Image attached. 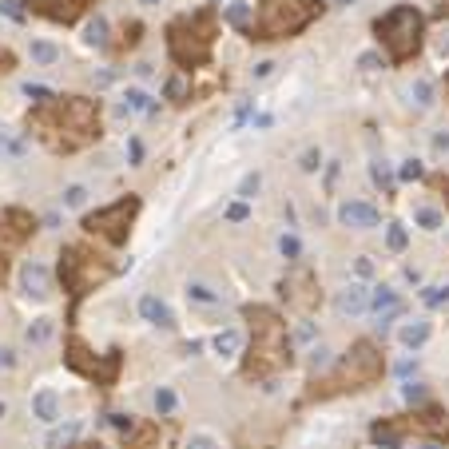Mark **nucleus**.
<instances>
[{
  "label": "nucleus",
  "mask_w": 449,
  "mask_h": 449,
  "mask_svg": "<svg viewBox=\"0 0 449 449\" xmlns=\"http://www.w3.org/2000/svg\"><path fill=\"white\" fill-rule=\"evenodd\" d=\"M24 128L32 131L52 155H76V151H88L92 144H99L104 112H99V99H92V96L56 92L44 104H32Z\"/></svg>",
  "instance_id": "f257e3e1"
},
{
  "label": "nucleus",
  "mask_w": 449,
  "mask_h": 449,
  "mask_svg": "<svg viewBox=\"0 0 449 449\" xmlns=\"http://www.w3.org/2000/svg\"><path fill=\"white\" fill-rule=\"evenodd\" d=\"M242 322H247V334H251V346L242 354L239 374L247 382H271L274 374L294 366V354H290V330L283 314L267 303H247L239 310Z\"/></svg>",
  "instance_id": "f03ea898"
},
{
  "label": "nucleus",
  "mask_w": 449,
  "mask_h": 449,
  "mask_svg": "<svg viewBox=\"0 0 449 449\" xmlns=\"http://www.w3.org/2000/svg\"><path fill=\"white\" fill-rule=\"evenodd\" d=\"M382 378H385L382 346L374 338H354L350 350L342 354L322 378H310L303 401H330V398H342V394H358V390L378 385Z\"/></svg>",
  "instance_id": "7ed1b4c3"
},
{
  "label": "nucleus",
  "mask_w": 449,
  "mask_h": 449,
  "mask_svg": "<svg viewBox=\"0 0 449 449\" xmlns=\"http://www.w3.org/2000/svg\"><path fill=\"white\" fill-rule=\"evenodd\" d=\"M219 28H223V17L219 8H195V12H183L167 24V56L179 72H195V68H207L215 60V40H219Z\"/></svg>",
  "instance_id": "20e7f679"
},
{
  "label": "nucleus",
  "mask_w": 449,
  "mask_h": 449,
  "mask_svg": "<svg viewBox=\"0 0 449 449\" xmlns=\"http://www.w3.org/2000/svg\"><path fill=\"white\" fill-rule=\"evenodd\" d=\"M120 271H124V262H120V267H115V262H108L96 247H88V242H64L60 262H56V278H60L68 303H72L68 322H76V306H80L92 290H99L104 283H112Z\"/></svg>",
  "instance_id": "39448f33"
},
{
  "label": "nucleus",
  "mask_w": 449,
  "mask_h": 449,
  "mask_svg": "<svg viewBox=\"0 0 449 449\" xmlns=\"http://www.w3.org/2000/svg\"><path fill=\"white\" fill-rule=\"evenodd\" d=\"M322 12H326L322 0H258L255 20L242 28V36H247L251 44L294 40V36H303Z\"/></svg>",
  "instance_id": "423d86ee"
},
{
  "label": "nucleus",
  "mask_w": 449,
  "mask_h": 449,
  "mask_svg": "<svg viewBox=\"0 0 449 449\" xmlns=\"http://www.w3.org/2000/svg\"><path fill=\"white\" fill-rule=\"evenodd\" d=\"M374 40L382 48L385 64H410L417 52L426 48V17L417 12L414 4H394L385 8L382 17L374 20Z\"/></svg>",
  "instance_id": "0eeeda50"
},
{
  "label": "nucleus",
  "mask_w": 449,
  "mask_h": 449,
  "mask_svg": "<svg viewBox=\"0 0 449 449\" xmlns=\"http://www.w3.org/2000/svg\"><path fill=\"white\" fill-rule=\"evenodd\" d=\"M140 211H144V199H140V195H124V199H115V203H108V207L84 211L80 231L88 235V239L108 242V247H128Z\"/></svg>",
  "instance_id": "6e6552de"
},
{
  "label": "nucleus",
  "mask_w": 449,
  "mask_h": 449,
  "mask_svg": "<svg viewBox=\"0 0 449 449\" xmlns=\"http://www.w3.org/2000/svg\"><path fill=\"white\" fill-rule=\"evenodd\" d=\"M64 366L72 370V374L88 378V382L112 390V385L120 382V370H124V350L112 346L108 354H96L80 334H76V330H72V334L64 338Z\"/></svg>",
  "instance_id": "1a4fd4ad"
},
{
  "label": "nucleus",
  "mask_w": 449,
  "mask_h": 449,
  "mask_svg": "<svg viewBox=\"0 0 449 449\" xmlns=\"http://www.w3.org/2000/svg\"><path fill=\"white\" fill-rule=\"evenodd\" d=\"M278 290H283V298H287V306H294L298 314H314L322 306V287H318V274L310 271V267H303V262H294L287 271V278L278 283Z\"/></svg>",
  "instance_id": "9d476101"
},
{
  "label": "nucleus",
  "mask_w": 449,
  "mask_h": 449,
  "mask_svg": "<svg viewBox=\"0 0 449 449\" xmlns=\"http://www.w3.org/2000/svg\"><path fill=\"white\" fill-rule=\"evenodd\" d=\"M28 17H44L52 24H76L92 8V0H20Z\"/></svg>",
  "instance_id": "9b49d317"
},
{
  "label": "nucleus",
  "mask_w": 449,
  "mask_h": 449,
  "mask_svg": "<svg viewBox=\"0 0 449 449\" xmlns=\"http://www.w3.org/2000/svg\"><path fill=\"white\" fill-rule=\"evenodd\" d=\"M405 430L426 433L430 441H441V437H449V417L441 414L437 405H426V410H417V414H405Z\"/></svg>",
  "instance_id": "f8f14e48"
},
{
  "label": "nucleus",
  "mask_w": 449,
  "mask_h": 449,
  "mask_svg": "<svg viewBox=\"0 0 449 449\" xmlns=\"http://www.w3.org/2000/svg\"><path fill=\"white\" fill-rule=\"evenodd\" d=\"M338 223L354 227V231H374V227L382 223V211L374 207V203H366V199H346L338 207Z\"/></svg>",
  "instance_id": "ddd939ff"
},
{
  "label": "nucleus",
  "mask_w": 449,
  "mask_h": 449,
  "mask_svg": "<svg viewBox=\"0 0 449 449\" xmlns=\"http://www.w3.org/2000/svg\"><path fill=\"white\" fill-rule=\"evenodd\" d=\"M20 290H24L28 298H36V303H44L52 294V271L40 258H28V262L20 267Z\"/></svg>",
  "instance_id": "4468645a"
},
{
  "label": "nucleus",
  "mask_w": 449,
  "mask_h": 449,
  "mask_svg": "<svg viewBox=\"0 0 449 449\" xmlns=\"http://www.w3.org/2000/svg\"><path fill=\"white\" fill-rule=\"evenodd\" d=\"M405 417H378L370 426V437L378 441L382 449H405Z\"/></svg>",
  "instance_id": "2eb2a0df"
},
{
  "label": "nucleus",
  "mask_w": 449,
  "mask_h": 449,
  "mask_svg": "<svg viewBox=\"0 0 449 449\" xmlns=\"http://www.w3.org/2000/svg\"><path fill=\"white\" fill-rule=\"evenodd\" d=\"M167 446V433L160 430V421H144V426H131V433H124V449H163Z\"/></svg>",
  "instance_id": "dca6fc26"
},
{
  "label": "nucleus",
  "mask_w": 449,
  "mask_h": 449,
  "mask_svg": "<svg viewBox=\"0 0 449 449\" xmlns=\"http://www.w3.org/2000/svg\"><path fill=\"white\" fill-rule=\"evenodd\" d=\"M370 303V290L362 287V283H350V287H342L334 294V310L338 314H346V318H354V314H362Z\"/></svg>",
  "instance_id": "f3484780"
},
{
  "label": "nucleus",
  "mask_w": 449,
  "mask_h": 449,
  "mask_svg": "<svg viewBox=\"0 0 449 449\" xmlns=\"http://www.w3.org/2000/svg\"><path fill=\"white\" fill-rule=\"evenodd\" d=\"M433 334V322L430 318H410V322H401V330H398V342L401 346H410V350H417V346H426Z\"/></svg>",
  "instance_id": "a211bd4d"
},
{
  "label": "nucleus",
  "mask_w": 449,
  "mask_h": 449,
  "mask_svg": "<svg viewBox=\"0 0 449 449\" xmlns=\"http://www.w3.org/2000/svg\"><path fill=\"white\" fill-rule=\"evenodd\" d=\"M32 417H40L44 426L60 421V394H56V390H36L32 394Z\"/></svg>",
  "instance_id": "6ab92c4d"
},
{
  "label": "nucleus",
  "mask_w": 449,
  "mask_h": 449,
  "mask_svg": "<svg viewBox=\"0 0 449 449\" xmlns=\"http://www.w3.org/2000/svg\"><path fill=\"white\" fill-rule=\"evenodd\" d=\"M17 247H24V242L8 231V223L0 219V287L8 283V274H12V255H17Z\"/></svg>",
  "instance_id": "aec40b11"
},
{
  "label": "nucleus",
  "mask_w": 449,
  "mask_h": 449,
  "mask_svg": "<svg viewBox=\"0 0 449 449\" xmlns=\"http://www.w3.org/2000/svg\"><path fill=\"white\" fill-rule=\"evenodd\" d=\"M163 96L171 99L175 108L191 104V72H171V76H167V84H163Z\"/></svg>",
  "instance_id": "412c9836"
},
{
  "label": "nucleus",
  "mask_w": 449,
  "mask_h": 449,
  "mask_svg": "<svg viewBox=\"0 0 449 449\" xmlns=\"http://www.w3.org/2000/svg\"><path fill=\"white\" fill-rule=\"evenodd\" d=\"M140 318L151 322V326H171V310H167L160 294H144L140 298Z\"/></svg>",
  "instance_id": "4be33fe9"
},
{
  "label": "nucleus",
  "mask_w": 449,
  "mask_h": 449,
  "mask_svg": "<svg viewBox=\"0 0 449 449\" xmlns=\"http://www.w3.org/2000/svg\"><path fill=\"white\" fill-rule=\"evenodd\" d=\"M219 17H223V24H231V28H247L251 20H255V4H247V0H231V4H223L219 8Z\"/></svg>",
  "instance_id": "5701e85b"
},
{
  "label": "nucleus",
  "mask_w": 449,
  "mask_h": 449,
  "mask_svg": "<svg viewBox=\"0 0 449 449\" xmlns=\"http://www.w3.org/2000/svg\"><path fill=\"white\" fill-rule=\"evenodd\" d=\"M120 112L124 115H131V112H155V99L147 96L144 88H128V92H124V108H120Z\"/></svg>",
  "instance_id": "b1692460"
},
{
  "label": "nucleus",
  "mask_w": 449,
  "mask_h": 449,
  "mask_svg": "<svg viewBox=\"0 0 449 449\" xmlns=\"http://www.w3.org/2000/svg\"><path fill=\"white\" fill-rule=\"evenodd\" d=\"M211 346H215V354L231 358V354H239V350H242V334L235 330V326H227V330H219V334L211 338Z\"/></svg>",
  "instance_id": "393cba45"
},
{
  "label": "nucleus",
  "mask_w": 449,
  "mask_h": 449,
  "mask_svg": "<svg viewBox=\"0 0 449 449\" xmlns=\"http://www.w3.org/2000/svg\"><path fill=\"white\" fill-rule=\"evenodd\" d=\"M140 36H144V24H140V20H128V24L120 28V40H112L108 48L112 52H131L135 44H140Z\"/></svg>",
  "instance_id": "a878e982"
},
{
  "label": "nucleus",
  "mask_w": 449,
  "mask_h": 449,
  "mask_svg": "<svg viewBox=\"0 0 449 449\" xmlns=\"http://www.w3.org/2000/svg\"><path fill=\"white\" fill-rule=\"evenodd\" d=\"M394 306H401V298H398L390 287H374V290H370L366 310H374V314H385V310H394Z\"/></svg>",
  "instance_id": "bb28decb"
},
{
  "label": "nucleus",
  "mask_w": 449,
  "mask_h": 449,
  "mask_svg": "<svg viewBox=\"0 0 449 449\" xmlns=\"http://www.w3.org/2000/svg\"><path fill=\"white\" fill-rule=\"evenodd\" d=\"M151 405H155V414H160V417H171V414L179 410L175 390H171V385H160V390L151 394Z\"/></svg>",
  "instance_id": "cd10ccee"
},
{
  "label": "nucleus",
  "mask_w": 449,
  "mask_h": 449,
  "mask_svg": "<svg viewBox=\"0 0 449 449\" xmlns=\"http://www.w3.org/2000/svg\"><path fill=\"white\" fill-rule=\"evenodd\" d=\"M405 247H410V231H405V223H385V251L401 255Z\"/></svg>",
  "instance_id": "c85d7f7f"
},
{
  "label": "nucleus",
  "mask_w": 449,
  "mask_h": 449,
  "mask_svg": "<svg viewBox=\"0 0 449 449\" xmlns=\"http://www.w3.org/2000/svg\"><path fill=\"white\" fill-rule=\"evenodd\" d=\"M52 334H56V322H52V318H32V326L24 330V338H28L32 346H44Z\"/></svg>",
  "instance_id": "c756f323"
},
{
  "label": "nucleus",
  "mask_w": 449,
  "mask_h": 449,
  "mask_svg": "<svg viewBox=\"0 0 449 449\" xmlns=\"http://www.w3.org/2000/svg\"><path fill=\"white\" fill-rule=\"evenodd\" d=\"M414 223L421 227V231H441L446 219H441V211L437 207H414Z\"/></svg>",
  "instance_id": "7c9ffc66"
},
{
  "label": "nucleus",
  "mask_w": 449,
  "mask_h": 449,
  "mask_svg": "<svg viewBox=\"0 0 449 449\" xmlns=\"http://www.w3.org/2000/svg\"><path fill=\"white\" fill-rule=\"evenodd\" d=\"M28 56H32L36 64H56V60H60V48L48 44V40H32V44H28Z\"/></svg>",
  "instance_id": "2f4dec72"
},
{
  "label": "nucleus",
  "mask_w": 449,
  "mask_h": 449,
  "mask_svg": "<svg viewBox=\"0 0 449 449\" xmlns=\"http://www.w3.org/2000/svg\"><path fill=\"white\" fill-rule=\"evenodd\" d=\"M370 179H374V187H382V195H394V171L382 160L370 163Z\"/></svg>",
  "instance_id": "473e14b6"
},
{
  "label": "nucleus",
  "mask_w": 449,
  "mask_h": 449,
  "mask_svg": "<svg viewBox=\"0 0 449 449\" xmlns=\"http://www.w3.org/2000/svg\"><path fill=\"white\" fill-rule=\"evenodd\" d=\"M187 298L199 303V306H219V303H223V294H215L207 283H191V287H187Z\"/></svg>",
  "instance_id": "72a5a7b5"
},
{
  "label": "nucleus",
  "mask_w": 449,
  "mask_h": 449,
  "mask_svg": "<svg viewBox=\"0 0 449 449\" xmlns=\"http://www.w3.org/2000/svg\"><path fill=\"white\" fill-rule=\"evenodd\" d=\"M92 48H108V20L104 17H96L92 24H88V36H84Z\"/></svg>",
  "instance_id": "f704fd0d"
},
{
  "label": "nucleus",
  "mask_w": 449,
  "mask_h": 449,
  "mask_svg": "<svg viewBox=\"0 0 449 449\" xmlns=\"http://www.w3.org/2000/svg\"><path fill=\"white\" fill-rule=\"evenodd\" d=\"M410 99L417 108H433V84L430 80H414L410 84Z\"/></svg>",
  "instance_id": "c9c22d12"
},
{
  "label": "nucleus",
  "mask_w": 449,
  "mask_h": 449,
  "mask_svg": "<svg viewBox=\"0 0 449 449\" xmlns=\"http://www.w3.org/2000/svg\"><path fill=\"white\" fill-rule=\"evenodd\" d=\"M258 191H262V175H258V171H247L242 183H239V199H242V203H251Z\"/></svg>",
  "instance_id": "e433bc0d"
},
{
  "label": "nucleus",
  "mask_w": 449,
  "mask_h": 449,
  "mask_svg": "<svg viewBox=\"0 0 449 449\" xmlns=\"http://www.w3.org/2000/svg\"><path fill=\"white\" fill-rule=\"evenodd\" d=\"M278 251H283L287 262H298V258H303V242H298V235H283V239H278Z\"/></svg>",
  "instance_id": "4c0bfd02"
},
{
  "label": "nucleus",
  "mask_w": 449,
  "mask_h": 449,
  "mask_svg": "<svg viewBox=\"0 0 449 449\" xmlns=\"http://www.w3.org/2000/svg\"><path fill=\"white\" fill-rule=\"evenodd\" d=\"M421 303L430 306V310L446 306V303H449V287H426V290H421Z\"/></svg>",
  "instance_id": "58836bf2"
},
{
  "label": "nucleus",
  "mask_w": 449,
  "mask_h": 449,
  "mask_svg": "<svg viewBox=\"0 0 449 449\" xmlns=\"http://www.w3.org/2000/svg\"><path fill=\"white\" fill-rule=\"evenodd\" d=\"M298 167H303L306 175H314V171H322V151H318V147H306L303 155H298Z\"/></svg>",
  "instance_id": "ea45409f"
},
{
  "label": "nucleus",
  "mask_w": 449,
  "mask_h": 449,
  "mask_svg": "<svg viewBox=\"0 0 449 449\" xmlns=\"http://www.w3.org/2000/svg\"><path fill=\"white\" fill-rule=\"evenodd\" d=\"M398 179L401 183H417V179H426V167H421L417 160H405L401 163V171H398Z\"/></svg>",
  "instance_id": "a19ab883"
},
{
  "label": "nucleus",
  "mask_w": 449,
  "mask_h": 449,
  "mask_svg": "<svg viewBox=\"0 0 449 449\" xmlns=\"http://www.w3.org/2000/svg\"><path fill=\"white\" fill-rule=\"evenodd\" d=\"M84 203H88V187L84 183H72L64 191V207H84Z\"/></svg>",
  "instance_id": "79ce46f5"
},
{
  "label": "nucleus",
  "mask_w": 449,
  "mask_h": 449,
  "mask_svg": "<svg viewBox=\"0 0 449 449\" xmlns=\"http://www.w3.org/2000/svg\"><path fill=\"white\" fill-rule=\"evenodd\" d=\"M0 12H4L8 20H17V24H24V20H28V12L20 8V0H0Z\"/></svg>",
  "instance_id": "37998d69"
},
{
  "label": "nucleus",
  "mask_w": 449,
  "mask_h": 449,
  "mask_svg": "<svg viewBox=\"0 0 449 449\" xmlns=\"http://www.w3.org/2000/svg\"><path fill=\"white\" fill-rule=\"evenodd\" d=\"M401 398L410 401V405L426 401V385H421V382H405V385H401Z\"/></svg>",
  "instance_id": "c03bdc74"
},
{
  "label": "nucleus",
  "mask_w": 449,
  "mask_h": 449,
  "mask_svg": "<svg viewBox=\"0 0 449 449\" xmlns=\"http://www.w3.org/2000/svg\"><path fill=\"white\" fill-rule=\"evenodd\" d=\"M183 449H219V441H215L211 433H191V437H187V446H183Z\"/></svg>",
  "instance_id": "a18cd8bd"
},
{
  "label": "nucleus",
  "mask_w": 449,
  "mask_h": 449,
  "mask_svg": "<svg viewBox=\"0 0 449 449\" xmlns=\"http://www.w3.org/2000/svg\"><path fill=\"white\" fill-rule=\"evenodd\" d=\"M128 163H131V167L144 163V140H140V135H131V140H128Z\"/></svg>",
  "instance_id": "49530a36"
},
{
  "label": "nucleus",
  "mask_w": 449,
  "mask_h": 449,
  "mask_svg": "<svg viewBox=\"0 0 449 449\" xmlns=\"http://www.w3.org/2000/svg\"><path fill=\"white\" fill-rule=\"evenodd\" d=\"M358 68H366V72H378V68H385V56H378V52H366V56H358Z\"/></svg>",
  "instance_id": "de8ad7c7"
},
{
  "label": "nucleus",
  "mask_w": 449,
  "mask_h": 449,
  "mask_svg": "<svg viewBox=\"0 0 449 449\" xmlns=\"http://www.w3.org/2000/svg\"><path fill=\"white\" fill-rule=\"evenodd\" d=\"M310 366L326 370V366H330V350H326V346H314V350H310Z\"/></svg>",
  "instance_id": "09e8293b"
},
{
  "label": "nucleus",
  "mask_w": 449,
  "mask_h": 449,
  "mask_svg": "<svg viewBox=\"0 0 449 449\" xmlns=\"http://www.w3.org/2000/svg\"><path fill=\"white\" fill-rule=\"evenodd\" d=\"M247 215H251V207H247V203H231V207H227V219H231V223H242V219H247Z\"/></svg>",
  "instance_id": "8fccbe9b"
},
{
  "label": "nucleus",
  "mask_w": 449,
  "mask_h": 449,
  "mask_svg": "<svg viewBox=\"0 0 449 449\" xmlns=\"http://www.w3.org/2000/svg\"><path fill=\"white\" fill-rule=\"evenodd\" d=\"M354 274H358V278H370V274H374V262H370V255H358V258H354Z\"/></svg>",
  "instance_id": "3c124183"
},
{
  "label": "nucleus",
  "mask_w": 449,
  "mask_h": 449,
  "mask_svg": "<svg viewBox=\"0 0 449 449\" xmlns=\"http://www.w3.org/2000/svg\"><path fill=\"white\" fill-rule=\"evenodd\" d=\"M112 426L120 433H131V426H135V421H131V414H112Z\"/></svg>",
  "instance_id": "603ef678"
},
{
  "label": "nucleus",
  "mask_w": 449,
  "mask_h": 449,
  "mask_svg": "<svg viewBox=\"0 0 449 449\" xmlns=\"http://www.w3.org/2000/svg\"><path fill=\"white\" fill-rule=\"evenodd\" d=\"M12 68H17V56H12L8 48H0V76H4V72H12Z\"/></svg>",
  "instance_id": "864d4df0"
},
{
  "label": "nucleus",
  "mask_w": 449,
  "mask_h": 449,
  "mask_svg": "<svg viewBox=\"0 0 449 449\" xmlns=\"http://www.w3.org/2000/svg\"><path fill=\"white\" fill-rule=\"evenodd\" d=\"M271 72H274V64H271V60H262V64H255V68H251V76H255V80H262V76H271Z\"/></svg>",
  "instance_id": "5fc2aeb1"
},
{
  "label": "nucleus",
  "mask_w": 449,
  "mask_h": 449,
  "mask_svg": "<svg viewBox=\"0 0 449 449\" xmlns=\"http://www.w3.org/2000/svg\"><path fill=\"white\" fill-rule=\"evenodd\" d=\"M0 366L12 370V366H17V354H12V350H0Z\"/></svg>",
  "instance_id": "6e6d98bb"
},
{
  "label": "nucleus",
  "mask_w": 449,
  "mask_h": 449,
  "mask_svg": "<svg viewBox=\"0 0 449 449\" xmlns=\"http://www.w3.org/2000/svg\"><path fill=\"white\" fill-rule=\"evenodd\" d=\"M294 338H298V342H310V338H314V326H298V334ZM294 338H290V342H294Z\"/></svg>",
  "instance_id": "4d7b16f0"
},
{
  "label": "nucleus",
  "mask_w": 449,
  "mask_h": 449,
  "mask_svg": "<svg viewBox=\"0 0 449 449\" xmlns=\"http://www.w3.org/2000/svg\"><path fill=\"white\" fill-rule=\"evenodd\" d=\"M433 147H437V151H449V131H441V135H433Z\"/></svg>",
  "instance_id": "13d9d810"
},
{
  "label": "nucleus",
  "mask_w": 449,
  "mask_h": 449,
  "mask_svg": "<svg viewBox=\"0 0 449 449\" xmlns=\"http://www.w3.org/2000/svg\"><path fill=\"white\" fill-rule=\"evenodd\" d=\"M430 183L437 187V191H446V203H449V179H441V175H437V179H430Z\"/></svg>",
  "instance_id": "bf43d9fd"
},
{
  "label": "nucleus",
  "mask_w": 449,
  "mask_h": 449,
  "mask_svg": "<svg viewBox=\"0 0 449 449\" xmlns=\"http://www.w3.org/2000/svg\"><path fill=\"white\" fill-rule=\"evenodd\" d=\"M68 449H104L99 441H76V446H68Z\"/></svg>",
  "instance_id": "052dcab7"
},
{
  "label": "nucleus",
  "mask_w": 449,
  "mask_h": 449,
  "mask_svg": "<svg viewBox=\"0 0 449 449\" xmlns=\"http://www.w3.org/2000/svg\"><path fill=\"white\" fill-rule=\"evenodd\" d=\"M421 449H441V441H426V446H421Z\"/></svg>",
  "instance_id": "680f3d73"
},
{
  "label": "nucleus",
  "mask_w": 449,
  "mask_h": 449,
  "mask_svg": "<svg viewBox=\"0 0 449 449\" xmlns=\"http://www.w3.org/2000/svg\"><path fill=\"white\" fill-rule=\"evenodd\" d=\"M140 4H147V8H155V4H163V0H140Z\"/></svg>",
  "instance_id": "e2e57ef3"
},
{
  "label": "nucleus",
  "mask_w": 449,
  "mask_h": 449,
  "mask_svg": "<svg viewBox=\"0 0 449 449\" xmlns=\"http://www.w3.org/2000/svg\"><path fill=\"white\" fill-rule=\"evenodd\" d=\"M346 4H354V0H334V8H346Z\"/></svg>",
  "instance_id": "0e129e2a"
},
{
  "label": "nucleus",
  "mask_w": 449,
  "mask_h": 449,
  "mask_svg": "<svg viewBox=\"0 0 449 449\" xmlns=\"http://www.w3.org/2000/svg\"><path fill=\"white\" fill-rule=\"evenodd\" d=\"M211 8H219V0H211Z\"/></svg>",
  "instance_id": "69168bd1"
},
{
  "label": "nucleus",
  "mask_w": 449,
  "mask_h": 449,
  "mask_svg": "<svg viewBox=\"0 0 449 449\" xmlns=\"http://www.w3.org/2000/svg\"><path fill=\"white\" fill-rule=\"evenodd\" d=\"M0 417H4V401H0Z\"/></svg>",
  "instance_id": "338daca9"
},
{
  "label": "nucleus",
  "mask_w": 449,
  "mask_h": 449,
  "mask_svg": "<svg viewBox=\"0 0 449 449\" xmlns=\"http://www.w3.org/2000/svg\"><path fill=\"white\" fill-rule=\"evenodd\" d=\"M446 80H449V76H446Z\"/></svg>",
  "instance_id": "774afa93"
}]
</instances>
